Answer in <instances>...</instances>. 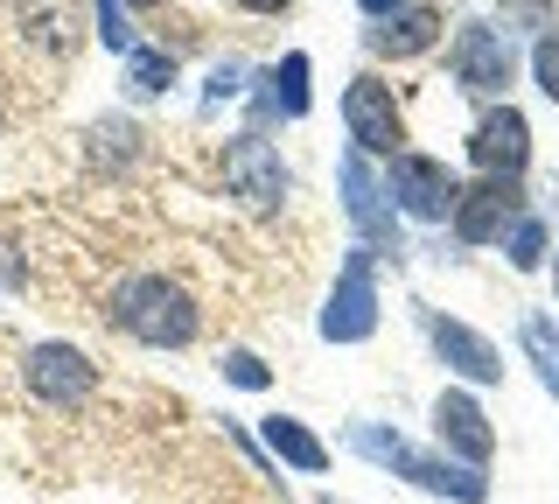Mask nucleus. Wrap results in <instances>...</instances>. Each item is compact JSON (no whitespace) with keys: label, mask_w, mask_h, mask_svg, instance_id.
Instances as JSON below:
<instances>
[{"label":"nucleus","mask_w":559,"mask_h":504,"mask_svg":"<svg viewBox=\"0 0 559 504\" xmlns=\"http://www.w3.org/2000/svg\"><path fill=\"white\" fill-rule=\"evenodd\" d=\"M441 22H448V14H441V8H427V0H419V8H399L392 22H378V28H371V49H378V57H419V49H433Z\"/></svg>","instance_id":"obj_15"},{"label":"nucleus","mask_w":559,"mask_h":504,"mask_svg":"<svg viewBox=\"0 0 559 504\" xmlns=\"http://www.w3.org/2000/svg\"><path fill=\"white\" fill-rule=\"evenodd\" d=\"M224 378H231V386H245V392H266V386H273V372H266L252 351H231V358H224Z\"/></svg>","instance_id":"obj_22"},{"label":"nucleus","mask_w":559,"mask_h":504,"mask_svg":"<svg viewBox=\"0 0 559 504\" xmlns=\"http://www.w3.org/2000/svg\"><path fill=\"white\" fill-rule=\"evenodd\" d=\"M22 378H28V392L43 399V407H84V399L98 392V364L84 358V351H70V343H35L28 364H22Z\"/></svg>","instance_id":"obj_8"},{"label":"nucleus","mask_w":559,"mask_h":504,"mask_svg":"<svg viewBox=\"0 0 559 504\" xmlns=\"http://www.w3.org/2000/svg\"><path fill=\"white\" fill-rule=\"evenodd\" d=\"M518 218H524L518 183L483 176L476 189H462V203H454V238H462V246H489V238H503Z\"/></svg>","instance_id":"obj_11"},{"label":"nucleus","mask_w":559,"mask_h":504,"mask_svg":"<svg viewBox=\"0 0 559 504\" xmlns=\"http://www.w3.org/2000/svg\"><path fill=\"white\" fill-rule=\"evenodd\" d=\"M532 78H538V92L559 106V28H546V36H538V49H532Z\"/></svg>","instance_id":"obj_21"},{"label":"nucleus","mask_w":559,"mask_h":504,"mask_svg":"<svg viewBox=\"0 0 559 504\" xmlns=\"http://www.w3.org/2000/svg\"><path fill=\"white\" fill-rule=\"evenodd\" d=\"M259 434H266V448H273L280 462H294L301 477H314V469H329V448L314 442V434H308L301 421H294V413H273V421L259 427Z\"/></svg>","instance_id":"obj_16"},{"label":"nucleus","mask_w":559,"mask_h":504,"mask_svg":"<svg viewBox=\"0 0 559 504\" xmlns=\"http://www.w3.org/2000/svg\"><path fill=\"white\" fill-rule=\"evenodd\" d=\"M127 337L140 343H154V351H182L189 337H197V302H189L182 288L168 281V273H133V281H119L112 288V308H105Z\"/></svg>","instance_id":"obj_1"},{"label":"nucleus","mask_w":559,"mask_h":504,"mask_svg":"<svg viewBox=\"0 0 559 504\" xmlns=\"http://www.w3.org/2000/svg\"><path fill=\"white\" fill-rule=\"evenodd\" d=\"M343 211H349V224H357V238H364V253L371 259H399V218H392V189H384L378 176H371V162H364L357 148L343 154Z\"/></svg>","instance_id":"obj_3"},{"label":"nucleus","mask_w":559,"mask_h":504,"mask_svg":"<svg viewBox=\"0 0 559 504\" xmlns=\"http://www.w3.org/2000/svg\"><path fill=\"white\" fill-rule=\"evenodd\" d=\"M119 8H127V0H119ZM133 8H162V0H133Z\"/></svg>","instance_id":"obj_26"},{"label":"nucleus","mask_w":559,"mask_h":504,"mask_svg":"<svg viewBox=\"0 0 559 504\" xmlns=\"http://www.w3.org/2000/svg\"><path fill=\"white\" fill-rule=\"evenodd\" d=\"M538 259H546V224H538V218H518V224H511V267L532 273Z\"/></svg>","instance_id":"obj_20"},{"label":"nucleus","mask_w":559,"mask_h":504,"mask_svg":"<svg viewBox=\"0 0 559 504\" xmlns=\"http://www.w3.org/2000/svg\"><path fill=\"white\" fill-rule=\"evenodd\" d=\"M378 329V281H371V253H349L336 267V288H329V308H322V337L329 343H364Z\"/></svg>","instance_id":"obj_5"},{"label":"nucleus","mask_w":559,"mask_h":504,"mask_svg":"<svg viewBox=\"0 0 559 504\" xmlns=\"http://www.w3.org/2000/svg\"><path fill=\"white\" fill-rule=\"evenodd\" d=\"M127 84H133L140 98L168 92V84H175V57H168V49H147V43H140L133 57H127Z\"/></svg>","instance_id":"obj_19"},{"label":"nucleus","mask_w":559,"mask_h":504,"mask_svg":"<svg viewBox=\"0 0 559 504\" xmlns=\"http://www.w3.org/2000/svg\"><path fill=\"white\" fill-rule=\"evenodd\" d=\"M392 203L419 224H441L454 218V203H462V183H454L448 162H433V154H392Z\"/></svg>","instance_id":"obj_6"},{"label":"nucleus","mask_w":559,"mask_h":504,"mask_svg":"<svg viewBox=\"0 0 559 504\" xmlns=\"http://www.w3.org/2000/svg\"><path fill=\"white\" fill-rule=\"evenodd\" d=\"M552 281H559V267H552Z\"/></svg>","instance_id":"obj_27"},{"label":"nucleus","mask_w":559,"mask_h":504,"mask_svg":"<svg viewBox=\"0 0 559 504\" xmlns=\"http://www.w3.org/2000/svg\"><path fill=\"white\" fill-rule=\"evenodd\" d=\"M468 162H476L483 176L518 183L524 162H532V119H524L518 106H489L476 119V133H468Z\"/></svg>","instance_id":"obj_9"},{"label":"nucleus","mask_w":559,"mask_h":504,"mask_svg":"<svg viewBox=\"0 0 559 504\" xmlns=\"http://www.w3.org/2000/svg\"><path fill=\"white\" fill-rule=\"evenodd\" d=\"M433 434H441V448H448V456H462L468 469H483L489 456H497V434H489V413L476 407V399H468V392H441V399H433Z\"/></svg>","instance_id":"obj_12"},{"label":"nucleus","mask_w":559,"mask_h":504,"mask_svg":"<svg viewBox=\"0 0 559 504\" xmlns=\"http://www.w3.org/2000/svg\"><path fill=\"white\" fill-rule=\"evenodd\" d=\"M238 8H245V14H280L287 0H238Z\"/></svg>","instance_id":"obj_25"},{"label":"nucleus","mask_w":559,"mask_h":504,"mask_svg":"<svg viewBox=\"0 0 559 504\" xmlns=\"http://www.w3.org/2000/svg\"><path fill=\"white\" fill-rule=\"evenodd\" d=\"M238 78H245V63H217V71H210V92H203V98H210V106H224V98L238 92Z\"/></svg>","instance_id":"obj_23"},{"label":"nucleus","mask_w":559,"mask_h":504,"mask_svg":"<svg viewBox=\"0 0 559 504\" xmlns=\"http://www.w3.org/2000/svg\"><path fill=\"white\" fill-rule=\"evenodd\" d=\"M427 337H433V351H441V364H448V372H462L468 386H497V378H503L497 343L476 337L468 323H454V316H427Z\"/></svg>","instance_id":"obj_13"},{"label":"nucleus","mask_w":559,"mask_h":504,"mask_svg":"<svg viewBox=\"0 0 559 504\" xmlns=\"http://www.w3.org/2000/svg\"><path fill=\"white\" fill-rule=\"evenodd\" d=\"M259 84H266V92H259V106H266V113H287V119L308 113V57H301V49H294V57H280Z\"/></svg>","instance_id":"obj_17"},{"label":"nucleus","mask_w":559,"mask_h":504,"mask_svg":"<svg viewBox=\"0 0 559 504\" xmlns=\"http://www.w3.org/2000/svg\"><path fill=\"white\" fill-rule=\"evenodd\" d=\"M343 127H349V141H357V154H406V119H399V98H392V84L371 78V71L343 92Z\"/></svg>","instance_id":"obj_4"},{"label":"nucleus","mask_w":559,"mask_h":504,"mask_svg":"<svg viewBox=\"0 0 559 504\" xmlns=\"http://www.w3.org/2000/svg\"><path fill=\"white\" fill-rule=\"evenodd\" d=\"M349 448L371 456V462H384V469H399V477H413L419 491H433V497H462V504H483L489 497L483 469H468V462H454V456H427V448H413L406 434H392V427H378V421L349 427Z\"/></svg>","instance_id":"obj_2"},{"label":"nucleus","mask_w":559,"mask_h":504,"mask_svg":"<svg viewBox=\"0 0 559 504\" xmlns=\"http://www.w3.org/2000/svg\"><path fill=\"white\" fill-rule=\"evenodd\" d=\"M224 183H231V197H245L252 211H280V203H287V162H280L259 133H238V141L224 148Z\"/></svg>","instance_id":"obj_10"},{"label":"nucleus","mask_w":559,"mask_h":504,"mask_svg":"<svg viewBox=\"0 0 559 504\" xmlns=\"http://www.w3.org/2000/svg\"><path fill=\"white\" fill-rule=\"evenodd\" d=\"M14 22H22V36L43 49V57H70V49H78L84 14H78V0H22Z\"/></svg>","instance_id":"obj_14"},{"label":"nucleus","mask_w":559,"mask_h":504,"mask_svg":"<svg viewBox=\"0 0 559 504\" xmlns=\"http://www.w3.org/2000/svg\"><path fill=\"white\" fill-rule=\"evenodd\" d=\"M357 8H364V14H371V22H392V14H399V8H406V0H357Z\"/></svg>","instance_id":"obj_24"},{"label":"nucleus","mask_w":559,"mask_h":504,"mask_svg":"<svg viewBox=\"0 0 559 504\" xmlns=\"http://www.w3.org/2000/svg\"><path fill=\"white\" fill-rule=\"evenodd\" d=\"M524 358L538 364V378H546V392L559 399V323H546V316H524Z\"/></svg>","instance_id":"obj_18"},{"label":"nucleus","mask_w":559,"mask_h":504,"mask_svg":"<svg viewBox=\"0 0 559 504\" xmlns=\"http://www.w3.org/2000/svg\"><path fill=\"white\" fill-rule=\"evenodd\" d=\"M448 63H454V84L476 92V98H503V84H511V71H518L511 36H503L497 22H468L462 36H454Z\"/></svg>","instance_id":"obj_7"}]
</instances>
